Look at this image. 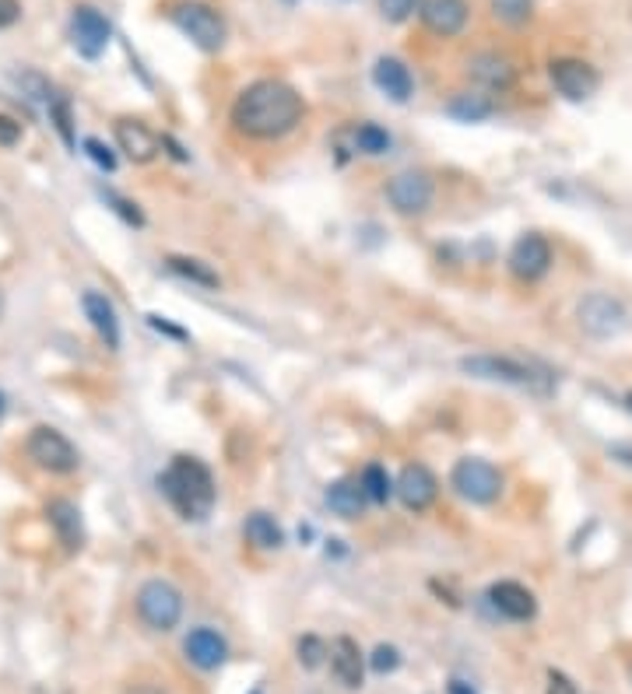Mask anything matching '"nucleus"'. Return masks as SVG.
I'll return each instance as SVG.
<instances>
[{
  "instance_id": "1",
  "label": "nucleus",
  "mask_w": 632,
  "mask_h": 694,
  "mask_svg": "<svg viewBox=\"0 0 632 694\" xmlns=\"http://www.w3.org/2000/svg\"><path fill=\"white\" fill-rule=\"evenodd\" d=\"M306 103L289 81L260 78L236 95L232 103V130L243 133L249 141H281L303 123Z\"/></svg>"
},
{
  "instance_id": "2",
  "label": "nucleus",
  "mask_w": 632,
  "mask_h": 694,
  "mask_svg": "<svg viewBox=\"0 0 632 694\" xmlns=\"http://www.w3.org/2000/svg\"><path fill=\"white\" fill-rule=\"evenodd\" d=\"M162 495L169 498L173 509L183 519H208L214 509V498H219V487H214L211 470L197 460V456H176V460L159 473Z\"/></svg>"
},
{
  "instance_id": "3",
  "label": "nucleus",
  "mask_w": 632,
  "mask_h": 694,
  "mask_svg": "<svg viewBox=\"0 0 632 694\" xmlns=\"http://www.w3.org/2000/svg\"><path fill=\"white\" fill-rule=\"evenodd\" d=\"M460 368L475 379L489 383H510L520 389H535V393H552L555 376L538 362L510 358V354H471V358H460Z\"/></svg>"
},
{
  "instance_id": "4",
  "label": "nucleus",
  "mask_w": 632,
  "mask_h": 694,
  "mask_svg": "<svg viewBox=\"0 0 632 694\" xmlns=\"http://www.w3.org/2000/svg\"><path fill=\"white\" fill-rule=\"evenodd\" d=\"M169 22L187 36L197 49L204 54H219L229 39V25L219 11L204 0H179V4L169 8Z\"/></svg>"
},
{
  "instance_id": "5",
  "label": "nucleus",
  "mask_w": 632,
  "mask_h": 694,
  "mask_svg": "<svg viewBox=\"0 0 632 694\" xmlns=\"http://www.w3.org/2000/svg\"><path fill=\"white\" fill-rule=\"evenodd\" d=\"M134 607H138V617L152 632H173L183 617V592L165 579H148L138 589Z\"/></svg>"
},
{
  "instance_id": "6",
  "label": "nucleus",
  "mask_w": 632,
  "mask_h": 694,
  "mask_svg": "<svg viewBox=\"0 0 632 694\" xmlns=\"http://www.w3.org/2000/svg\"><path fill=\"white\" fill-rule=\"evenodd\" d=\"M450 484L460 498H468L475 505H492L503 495V473L495 463L481 460V456H464L450 470Z\"/></svg>"
},
{
  "instance_id": "7",
  "label": "nucleus",
  "mask_w": 632,
  "mask_h": 694,
  "mask_svg": "<svg viewBox=\"0 0 632 694\" xmlns=\"http://www.w3.org/2000/svg\"><path fill=\"white\" fill-rule=\"evenodd\" d=\"M25 452H28L32 463L49 470V473H74L81 467V452L74 449L71 438L57 428H49V425L32 428Z\"/></svg>"
},
{
  "instance_id": "8",
  "label": "nucleus",
  "mask_w": 632,
  "mask_h": 694,
  "mask_svg": "<svg viewBox=\"0 0 632 694\" xmlns=\"http://www.w3.org/2000/svg\"><path fill=\"white\" fill-rule=\"evenodd\" d=\"M580 327H584V333L597 337V341H611V337H619L629 330V313L619 298H611L605 292H594L587 295L584 302H580Z\"/></svg>"
},
{
  "instance_id": "9",
  "label": "nucleus",
  "mask_w": 632,
  "mask_h": 694,
  "mask_svg": "<svg viewBox=\"0 0 632 694\" xmlns=\"http://www.w3.org/2000/svg\"><path fill=\"white\" fill-rule=\"evenodd\" d=\"M432 197H436V183H432V176L422 173V168H411V173H401L387 183L390 208L405 217L425 214L432 208Z\"/></svg>"
},
{
  "instance_id": "10",
  "label": "nucleus",
  "mask_w": 632,
  "mask_h": 694,
  "mask_svg": "<svg viewBox=\"0 0 632 694\" xmlns=\"http://www.w3.org/2000/svg\"><path fill=\"white\" fill-rule=\"evenodd\" d=\"M113 39V25L98 8L92 4H78L71 14V43L85 60H98L106 54V46Z\"/></svg>"
},
{
  "instance_id": "11",
  "label": "nucleus",
  "mask_w": 632,
  "mask_h": 694,
  "mask_svg": "<svg viewBox=\"0 0 632 694\" xmlns=\"http://www.w3.org/2000/svg\"><path fill=\"white\" fill-rule=\"evenodd\" d=\"M548 74H552L555 92L570 98V103H584V98L597 95V89H601V74H597L587 60H576V57L552 60Z\"/></svg>"
},
{
  "instance_id": "12",
  "label": "nucleus",
  "mask_w": 632,
  "mask_h": 694,
  "mask_svg": "<svg viewBox=\"0 0 632 694\" xmlns=\"http://www.w3.org/2000/svg\"><path fill=\"white\" fill-rule=\"evenodd\" d=\"M419 19L422 25L440 39H454L468 28L471 8L468 0H422L419 4Z\"/></svg>"
},
{
  "instance_id": "13",
  "label": "nucleus",
  "mask_w": 632,
  "mask_h": 694,
  "mask_svg": "<svg viewBox=\"0 0 632 694\" xmlns=\"http://www.w3.org/2000/svg\"><path fill=\"white\" fill-rule=\"evenodd\" d=\"M394 491H397V498L405 502V509L425 513L429 505L436 502V495H440V481H436V473H432L425 463H408L401 473H397Z\"/></svg>"
},
{
  "instance_id": "14",
  "label": "nucleus",
  "mask_w": 632,
  "mask_h": 694,
  "mask_svg": "<svg viewBox=\"0 0 632 694\" xmlns=\"http://www.w3.org/2000/svg\"><path fill=\"white\" fill-rule=\"evenodd\" d=\"M548 267H552V246H548L545 235L527 232V235H520L517 243H513V249H510V270L520 281L545 278Z\"/></svg>"
},
{
  "instance_id": "15",
  "label": "nucleus",
  "mask_w": 632,
  "mask_h": 694,
  "mask_svg": "<svg viewBox=\"0 0 632 694\" xmlns=\"http://www.w3.org/2000/svg\"><path fill=\"white\" fill-rule=\"evenodd\" d=\"M113 133H116V144H120V151L134 165L152 162L159 155V148H162V141L155 138L152 130H148L141 120H127V116L113 123Z\"/></svg>"
},
{
  "instance_id": "16",
  "label": "nucleus",
  "mask_w": 632,
  "mask_h": 694,
  "mask_svg": "<svg viewBox=\"0 0 632 694\" xmlns=\"http://www.w3.org/2000/svg\"><path fill=\"white\" fill-rule=\"evenodd\" d=\"M183 652L197 670H219L229 659V642L214 628H194L183 638Z\"/></svg>"
},
{
  "instance_id": "17",
  "label": "nucleus",
  "mask_w": 632,
  "mask_h": 694,
  "mask_svg": "<svg viewBox=\"0 0 632 694\" xmlns=\"http://www.w3.org/2000/svg\"><path fill=\"white\" fill-rule=\"evenodd\" d=\"M489 603L495 607L499 614L510 617V621H530L538 614V600H535V592H530L527 586L520 583H495L489 589Z\"/></svg>"
},
{
  "instance_id": "18",
  "label": "nucleus",
  "mask_w": 632,
  "mask_h": 694,
  "mask_svg": "<svg viewBox=\"0 0 632 694\" xmlns=\"http://www.w3.org/2000/svg\"><path fill=\"white\" fill-rule=\"evenodd\" d=\"M468 78L475 84H481L485 92H510L513 81H517V71H513V63L499 54H475L468 60Z\"/></svg>"
},
{
  "instance_id": "19",
  "label": "nucleus",
  "mask_w": 632,
  "mask_h": 694,
  "mask_svg": "<svg viewBox=\"0 0 632 694\" xmlns=\"http://www.w3.org/2000/svg\"><path fill=\"white\" fill-rule=\"evenodd\" d=\"M81 309H85L92 330L103 337V344L109 351H120V316H116L113 302L103 292H85L81 295Z\"/></svg>"
},
{
  "instance_id": "20",
  "label": "nucleus",
  "mask_w": 632,
  "mask_h": 694,
  "mask_svg": "<svg viewBox=\"0 0 632 694\" xmlns=\"http://www.w3.org/2000/svg\"><path fill=\"white\" fill-rule=\"evenodd\" d=\"M330 670H335V677L348 691L362 687V681H365V656H362L355 638L341 635V638L330 642Z\"/></svg>"
},
{
  "instance_id": "21",
  "label": "nucleus",
  "mask_w": 632,
  "mask_h": 694,
  "mask_svg": "<svg viewBox=\"0 0 632 694\" xmlns=\"http://www.w3.org/2000/svg\"><path fill=\"white\" fill-rule=\"evenodd\" d=\"M373 84L390 98V103H408L414 92V78L408 71V63L397 57H379L373 63Z\"/></svg>"
},
{
  "instance_id": "22",
  "label": "nucleus",
  "mask_w": 632,
  "mask_h": 694,
  "mask_svg": "<svg viewBox=\"0 0 632 694\" xmlns=\"http://www.w3.org/2000/svg\"><path fill=\"white\" fill-rule=\"evenodd\" d=\"M46 516H49V522H54L60 544L68 548V551H78L81 544H85V527H81V513H78L74 502H68V498L49 502L46 505Z\"/></svg>"
},
{
  "instance_id": "23",
  "label": "nucleus",
  "mask_w": 632,
  "mask_h": 694,
  "mask_svg": "<svg viewBox=\"0 0 632 694\" xmlns=\"http://www.w3.org/2000/svg\"><path fill=\"white\" fill-rule=\"evenodd\" d=\"M324 502H327V509L335 513V516H341V519H359L362 513H365V491H362V481L359 478H341V481H335L327 487V495H324Z\"/></svg>"
},
{
  "instance_id": "24",
  "label": "nucleus",
  "mask_w": 632,
  "mask_h": 694,
  "mask_svg": "<svg viewBox=\"0 0 632 694\" xmlns=\"http://www.w3.org/2000/svg\"><path fill=\"white\" fill-rule=\"evenodd\" d=\"M243 533H246L249 544L260 548V551H278L281 544H285V533H281L274 516H268V513H249L246 522H243Z\"/></svg>"
},
{
  "instance_id": "25",
  "label": "nucleus",
  "mask_w": 632,
  "mask_h": 694,
  "mask_svg": "<svg viewBox=\"0 0 632 694\" xmlns=\"http://www.w3.org/2000/svg\"><path fill=\"white\" fill-rule=\"evenodd\" d=\"M446 113H450L454 120H460V123H481V120H489V116L495 113V103L489 95H481V92H460V95L450 98Z\"/></svg>"
},
{
  "instance_id": "26",
  "label": "nucleus",
  "mask_w": 632,
  "mask_h": 694,
  "mask_svg": "<svg viewBox=\"0 0 632 694\" xmlns=\"http://www.w3.org/2000/svg\"><path fill=\"white\" fill-rule=\"evenodd\" d=\"M165 267H169L176 278L190 281V284H201V287H219L222 284L219 270L204 260H197V257H179V252H173V257H165Z\"/></svg>"
},
{
  "instance_id": "27",
  "label": "nucleus",
  "mask_w": 632,
  "mask_h": 694,
  "mask_svg": "<svg viewBox=\"0 0 632 694\" xmlns=\"http://www.w3.org/2000/svg\"><path fill=\"white\" fill-rule=\"evenodd\" d=\"M362 491H365V498H370L373 505H387L390 495H394V481H390V473L379 467V463H370L362 470Z\"/></svg>"
},
{
  "instance_id": "28",
  "label": "nucleus",
  "mask_w": 632,
  "mask_h": 694,
  "mask_svg": "<svg viewBox=\"0 0 632 694\" xmlns=\"http://www.w3.org/2000/svg\"><path fill=\"white\" fill-rule=\"evenodd\" d=\"M492 14L510 28H520L535 19V0H489Z\"/></svg>"
},
{
  "instance_id": "29",
  "label": "nucleus",
  "mask_w": 632,
  "mask_h": 694,
  "mask_svg": "<svg viewBox=\"0 0 632 694\" xmlns=\"http://www.w3.org/2000/svg\"><path fill=\"white\" fill-rule=\"evenodd\" d=\"M352 144L362 155H384V151H390V133L376 123H362L352 130Z\"/></svg>"
},
{
  "instance_id": "30",
  "label": "nucleus",
  "mask_w": 632,
  "mask_h": 694,
  "mask_svg": "<svg viewBox=\"0 0 632 694\" xmlns=\"http://www.w3.org/2000/svg\"><path fill=\"white\" fill-rule=\"evenodd\" d=\"M299 663H303L306 670H316V667H324V659H330V646L324 638H316V635H306V638H299Z\"/></svg>"
},
{
  "instance_id": "31",
  "label": "nucleus",
  "mask_w": 632,
  "mask_h": 694,
  "mask_svg": "<svg viewBox=\"0 0 632 694\" xmlns=\"http://www.w3.org/2000/svg\"><path fill=\"white\" fill-rule=\"evenodd\" d=\"M98 197L106 200V204L124 217L127 225H134V228H141L144 225V214H141V208L134 204V200H127V197H120L116 190H98Z\"/></svg>"
},
{
  "instance_id": "32",
  "label": "nucleus",
  "mask_w": 632,
  "mask_h": 694,
  "mask_svg": "<svg viewBox=\"0 0 632 694\" xmlns=\"http://www.w3.org/2000/svg\"><path fill=\"white\" fill-rule=\"evenodd\" d=\"M49 120L57 123V130H60V138H63V144H71L74 148V120H71V103L63 95H54V103H49Z\"/></svg>"
},
{
  "instance_id": "33",
  "label": "nucleus",
  "mask_w": 632,
  "mask_h": 694,
  "mask_svg": "<svg viewBox=\"0 0 632 694\" xmlns=\"http://www.w3.org/2000/svg\"><path fill=\"white\" fill-rule=\"evenodd\" d=\"M422 0H379V14H384V22L390 25H401L408 22L414 11H419Z\"/></svg>"
},
{
  "instance_id": "34",
  "label": "nucleus",
  "mask_w": 632,
  "mask_h": 694,
  "mask_svg": "<svg viewBox=\"0 0 632 694\" xmlns=\"http://www.w3.org/2000/svg\"><path fill=\"white\" fill-rule=\"evenodd\" d=\"M81 148H85V155H89L98 168H103V173H113V168H116V155H113V148H109V144H103L98 138H85V141H81Z\"/></svg>"
},
{
  "instance_id": "35",
  "label": "nucleus",
  "mask_w": 632,
  "mask_h": 694,
  "mask_svg": "<svg viewBox=\"0 0 632 694\" xmlns=\"http://www.w3.org/2000/svg\"><path fill=\"white\" fill-rule=\"evenodd\" d=\"M370 667L376 673H394L397 667H401V652H397L394 646H376L373 656H370Z\"/></svg>"
},
{
  "instance_id": "36",
  "label": "nucleus",
  "mask_w": 632,
  "mask_h": 694,
  "mask_svg": "<svg viewBox=\"0 0 632 694\" xmlns=\"http://www.w3.org/2000/svg\"><path fill=\"white\" fill-rule=\"evenodd\" d=\"M545 694H580V691L562 670H548V691Z\"/></svg>"
},
{
  "instance_id": "37",
  "label": "nucleus",
  "mask_w": 632,
  "mask_h": 694,
  "mask_svg": "<svg viewBox=\"0 0 632 694\" xmlns=\"http://www.w3.org/2000/svg\"><path fill=\"white\" fill-rule=\"evenodd\" d=\"M19 141H22V123L11 120V116H0V144L11 148V144H19Z\"/></svg>"
},
{
  "instance_id": "38",
  "label": "nucleus",
  "mask_w": 632,
  "mask_h": 694,
  "mask_svg": "<svg viewBox=\"0 0 632 694\" xmlns=\"http://www.w3.org/2000/svg\"><path fill=\"white\" fill-rule=\"evenodd\" d=\"M22 14V4L19 0H0V25H14Z\"/></svg>"
},
{
  "instance_id": "39",
  "label": "nucleus",
  "mask_w": 632,
  "mask_h": 694,
  "mask_svg": "<svg viewBox=\"0 0 632 694\" xmlns=\"http://www.w3.org/2000/svg\"><path fill=\"white\" fill-rule=\"evenodd\" d=\"M148 324H152L155 330H162V333H169V337H176V341H187V330H179V327H173V324H165L162 316H148Z\"/></svg>"
},
{
  "instance_id": "40",
  "label": "nucleus",
  "mask_w": 632,
  "mask_h": 694,
  "mask_svg": "<svg viewBox=\"0 0 632 694\" xmlns=\"http://www.w3.org/2000/svg\"><path fill=\"white\" fill-rule=\"evenodd\" d=\"M611 460H619L622 467L632 470V443H615L611 446Z\"/></svg>"
},
{
  "instance_id": "41",
  "label": "nucleus",
  "mask_w": 632,
  "mask_h": 694,
  "mask_svg": "<svg viewBox=\"0 0 632 694\" xmlns=\"http://www.w3.org/2000/svg\"><path fill=\"white\" fill-rule=\"evenodd\" d=\"M450 694H475V691H471V684H464V681H454V684H450Z\"/></svg>"
},
{
  "instance_id": "42",
  "label": "nucleus",
  "mask_w": 632,
  "mask_h": 694,
  "mask_svg": "<svg viewBox=\"0 0 632 694\" xmlns=\"http://www.w3.org/2000/svg\"><path fill=\"white\" fill-rule=\"evenodd\" d=\"M625 411L632 414V393H625Z\"/></svg>"
},
{
  "instance_id": "43",
  "label": "nucleus",
  "mask_w": 632,
  "mask_h": 694,
  "mask_svg": "<svg viewBox=\"0 0 632 694\" xmlns=\"http://www.w3.org/2000/svg\"><path fill=\"white\" fill-rule=\"evenodd\" d=\"M0 417H4V393H0Z\"/></svg>"
},
{
  "instance_id": "44",
  "label": "nucleus",
  "mask_w": 632,
  "mask_h": 694,
  "mask_svg": "<svg viewBox=\"0 0 632 694\" xmlns=\"http://www.w3.org/2000/svg\"><path fill=\"white\" fill-rule=\"evenodd\" d=\"M0 316H4V292H0Z\"/></svg>"
},
{
  "instance_id": "45",
  "label": "nucleus",
  "mask_w": 632,
  "mask_h": 694,
  "mask_svg": "<svg viewBox=\"0 0 632 694\" xmlns=\"http://www.w3.org/2000/svg\"><path fill=\"white\" fill-rule=\"evenodd\" d=\"M285 4H289V8H295V4H299V0H285Z\"/></svg>"
},
{
  "instance_id": "46",
  "label": "nucleus",
  "mask_w": 632,
  "mask_h": 694,
  "mask_svg": "<svg viewBox=\"0 0 632 694\" xmlns=\"http://www.w3.org/2000/svg\"><path fill=\"white\" fill-rule=\"evenodd\" d=\"M138 694H159V691H144V687H141V691H138Z\"/></svg>"
},
{
  "instance_id": "47",
  "label": "nucleus",
  "mask_w": 632,
  "mask_h": 694,
  "mask_svg": "<svg viewBox=\"0 0 632 694\" xmlns=\"http://www.w3.org/2000/svg\"><path fill=\"white\" fill-rule=\"evenodd\" d=\"M629 681H632V667H629Z\"/></svg>"
},
{
  "instance_id": "48",
  "label": "nucleus",
  "mask_w": 632,
  "mask_h": 694,
  "mask_svg": "<svg viewBox=\"0 0 632 694\" xmlns=\"http://www.w3.org/2000/svg\"><path fill=\"white\" fill-rule=\"evenodd\" d=\"M249 694H260V691H249Z\"/></svg>"
}]
</instances>
